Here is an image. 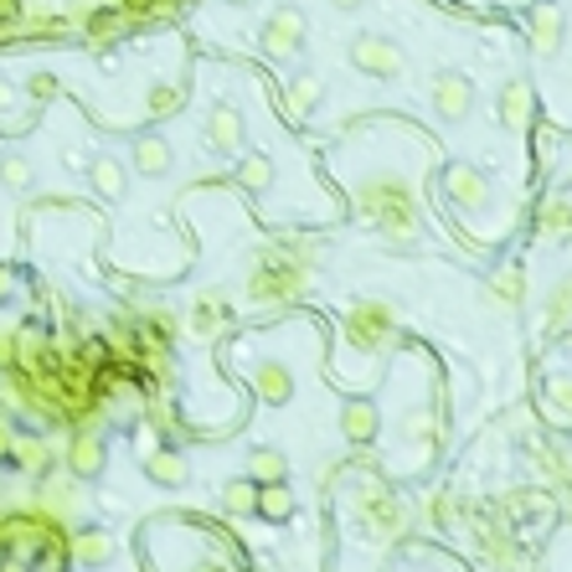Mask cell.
Instances as JSON below:
<instances>
[{"label": "cell", "mask_w": 572, "mask_h": 572, "mask_svg": "<svg viewBox=\"0 0 572 572\" xmlns=\"http://www.w3.org/2000/svg\"><path fill=\"white\" fill-rule=\"evenodd\" d=\"M26 93H32V103H52L57 99V78L52 72H32L26 78Z\"/></svg>", "instance_id": "cell-37"}, {"label": "cell", "mask_w": 572, "mask_h": 572, "mask_svg": "<svg viewBox=\"0 0 572 572\" xmlns=\"http://www.w3.org/2000/svg\"><path fill=\"white\" fill-rule=\"evenodd\" d=\"M186 93L181 83H170V78H160V83H150V93H145V114L150 119H170V114H181L186 109Z\"/></svg>", "instance_id": "cell-32"}, {"label": "cell", "mask_w": 572, "mask_h": 572, "mask_svg": "<svg viewBox=\"0 0 572 572\" xmlns=\"http://www.w3.org/2000/svg\"><path fill=\"white\" fill-rule=\"evenodd\" d=\"M227 5H253V0H227Z\"/></svg>", "instance_id": "cell-44"}, {"label": "cell", "mask_w": 572, "mask_h": 572, "mask_svg": "<svg viewBox=\"0 0 572 572\" xmlns=\"http://www.w3.org/2000/svg\"><path fill=\"white\" fill-rule=\"evenodd\" d=\"M233 181L243 186L248 197H263V191H273V160H269V155H258V150L237 155V170H233Z\"/></svg>", "instance_id": "cell-29"}, {"label": "cell", "mask_w": 572, "mask_h": 572, "mask_svg": "<svg viewBox=\"0 0 572 572\" xmlns=\"http://www.w3.org/2000/svg\"><path fill=\"white\" fill-rule=\"evenodd\" d=\"M248 480H253V485H279V480H289L284 449H273V444H258V449H248Z\"/></svg>", "instance_id": "cell-30"}, {"label": "cell", "mask_w": 572, "mask_h": 572, "mask_svg": "<svg viewBox=\"0 0 572 572\" xmlns=\"http://www.w3.org/2000/svg\"><path fill=\"white\" fill-rule=\"evenodd\" d=\"M88 181H93V191H99L103 202H119L124 186H130V170H124V160H114V155H99V160L88 166Z\"/></svg>", "instance_id": "cell-31"}, {"label": "cell", "mask_w": 572, "mask_h": 572, "mask_svg": "<svg viewBox=\"0 0 572 572\" xmlns=\"http://www.w3.org/2000/svg\"><path fill=\"white\" fill-rule=\"evenodd\" d=\"M397 340H403V325H397L392 300H356L351 310L340 315V351L367 361V382H377V371L388 367V356L397 351Z\"/></svg>", "instance_id": "cell-4"}, {"label": "cell", "mask_w": 572, "mask_h": 572, "mask_svg": "<svg viewBox=\"0 0 572 572\" xmlns=\"http://www.w3.org/2000/svg\"><path fill=\"white\" fill-rule=\"evenodd\" d=\"M32 181H36V170H32V160H26V155H16V150H5L0 155V186H5V191H32Z\"/></svg>", "instance_id": "cell-36"}, {"label": "cell", "mask_w": 572, "mask_h": 572, "mask_svg": "<svg viewBox=\"0 0 572 572\" xmlns=\"http://www.w3.org/2000/svg\"><path fill=\"white\" fill-rule=\"evenodd\" d=\"M202 145L217 155V160H233V155H243V145H248V124H243V109H237V103H217V109L206 114Z\"/></svg>", "instance_id": "cell-12"}, {"label": "cell", "mask_w": 572, "mask_h": 572, "mask_svg": "<svg viewBox=\"0 0 572 572\" xmlns=\"http://www.w3.org/2000/svg\"><path fill=\"white\" fill-rule=\"evenodd\" d=\"M568 243H572V222H568Z\"/></svg>", "instance_id": "cell-45"}, {"label": "cell", "mask_w": 572, "mask_h": 572, "mask_svg": "<svg viewBox=\"0 0 572 572\" xmlns=\"http://www.w3.org/2000/svg\"><path fill=\"white\" fill-rule=\"evenodd\" d=\"M501 516L511 526H521V521H552L557 516V501H552V490H511V495H501Z\"/></svg>", "instance_id": "cell-21"}, {"label": "cell", "mask_w": 572, "mask_h": 572, "mask_svg": "<svg viewBox=\"0 0 572 572\" xmlns=\"http://www.w3.org/2000/svg\"><path fill=\"white\" fill-rule=\"evenodd\" d=\"M103 464H109V444H103L99 428H72L68 444H63V470L78 480V485H88V480H99Z\"/></svg>", "instance_id": "cell-11"}, {"label": "cell", "mask_w": 572, "mask_h": 572, "mask_svg": "<svg viewBox=\"0 0 572 572\" xmlns=\"http://www.w3.org/2000/svg\"><path fill=\"white\" fill-rule=\"evenodd\" d=\"M119 557L114 531L103 526H68V568L72 572H103Z\"/></svg>", "instance_id": "cell-9"}, {"label": "cell", "mask_w": 572, "mask_h": 572, "mask_svg": "<svg viewBox=\"0 0 572 572\" xmlns=\"http://www.w3.org/2000/svg\"><path fill=\"white\" fill-rule=\"evenodd\" d=\"M78 26H83V42L93 52H109L114 42H124V36L135 32V26L119 16L114 5H93V11H83V21H78Z\"/></svg>", "instance_id": "cell-22"}, {"label": "cell", "mask_w": 572, "mask_h": 572, "mask_svg": "<svg viewBox=\"0 0 572 572\" xmlns=\"http://www.w3.org/2000/svg\"><path fill=\"white\" fill-rule=\"evenodd\" d=\"M541 336L547 340H562L572 336V273H562L547 294V310H541Z\"/></svg>", "instance_id": "cell-24"}, {"label": "cell", "mask_w": 572, "mask_h": 572, "mask_svg": "<svg viewBox=\"0 0 572 572\" xmlns=\"http://www.w3.org/2000/svg\"><path fill=\"white\" fill-rule=\"evenodd\" d=\"M541 403H547L552 423H572V371H552V377H547Z\"/></svg>", "instance_id": "cell-33"}, {"label": "cell", "mask_w": 572, "mask_h": 572, "mask_svg": "<svg viewBox=\"0 0 572 572\" xmlns=\"http://www.w3.org/2000/svg\"><path fill=\"white\" fill-rule=\"evenodd\" d=\"M438 191H444V202L455 206L459 217H480V212H490V206H495V186H490V176L480 166H464V160L444 166V176H438Z\"/></svg>", "instance_id": "cell-5"}, {"label": "cell", "mask_w": 572, "mask_h": 572, "mask_svg": "<svg viewBox=\"0 0 572 572\" xmlns=\"http://www.w3.org/2000/svg\"><path fill=\"white\" fill-rule=\"evenodd\" d=\"M233 325H237V310H233V294H227V289H202V294L191 300V330L202 340L233 336Z\"/></svg>", "instance_id": "cell-16"}, {"label": "cell", "mask_w": 572, "mask_h": 572, "mask_svg": "<svg viewBox=\"0 0 572 572\" xmlns=\"http://www.w3.org/2000/svg\"><path fill=\"white\" fill-rule=\"evenodd\" d=\"M428 99H434V114L444 119V124H464V119L474 114V83H470V72H455V68L434 72Z\"/></svg>", "instance_id": "cell-10"}, {"label": "cell", "mask_w": 572, "mask_h": 572, "mask_svg": "<svg viewBox=\"0 0 572 572\" xmlns=\"http://www.w3.org/2000/svg\"><path fill=\"white\" fill-rule=\"evenodd\" d=\"M0 572H26V562H16V557H0Z\"/></svg>", "instance_id": "cell-42"}, {"label": "cell", "mask_w": 572, "mask_h": 572, "mask_svg": "<svg viewBox=\"0 0 572 572\" xmlns=\"http://www.w3.org/2000/svg\"><path fill=\"white\" fill-rule=\"evenodd\" d=\"M340 438L351 444V449H361V444H377L382 438V403H371V397H346L340 403Z\"/></svg>", "instance_id": "cell-18"}, {"label": "cell", "mask_w": 572, "mask_h": 572, "mask_svg": "<svg viewBox=\"0 0 572 572\" xmlns=\"http://www.w3.org/2000/svg\"><path fill=\"white\" fill-rule=\"evenodd\" d=\"M351 63L361 72H367V78H403V47H397V42H392V36H382V32H361L351 42Z\"/></svg>", "instance_id": "cell-13"}, {"label": "cell", "mask_w": 572, "mask_h": 572, "mask_svg": "<svg viewBox=\"0 0 572 572\" xmlns=\"http://www.w3.org/2000/svg\"><path fill=\"white\" fill-rule=\"evenodd\" d=\"M130 166L155 181V176H166V170L176 166V150H170V139L160 135V130H145V135H135V145H130Z\"/></svg>", "instance_id": "cell-23"}, {"label": "cell", "mask_w": 572, "mask_h": 572, "mask_svg": "<svg viewBox=\"0 0 572 572\" xmlns=\"http://www.w3.org/2000/svg\"><path fill=\"white\" fill-rule=\"evenodd\" d=\"M11 289H16V273H11L5 263H0V304L11 300Z\"/></svg>", "instance_id": "cell-40"}, {"label": "cell", "mask_w": 572, "mask_h": 572, "mask_svg": "<svg viewBox=\"0 0 572 572\" xmlns=\"http://www.w3.org/2000/svg\"><path fill=\"white\" fill-rule=\"evenodd\" d=\"M11 103H16V88H11L5 78H0V109H11Z\"/></svg>", "instance_id": "cell-41"}, {"label": "cell", "mask_w": 572, "mask_h": 572, "mask_svg": "<svg viewBox=\"0 0 572 572\" xmlns=\"http://www.w3.org/2000/svg\"><path fill=\"white\" fill-rule=\"evenodd\" d=\"M11 434H16V428H11V418L0 413V464H5V455H11Z\"/></svg>", "instance_id": "cell-39"}, {"label": "cell", "mask_w": 572, "mask_h": 572, "mask_svg": "<svg viewBox=\"0 0 572 572\" xmlns=\"http://www.w3.org/2000/svg\"><path fill=\"white\" fill-rule=\"evenodd\" d=\"M145 480L160 490H181L191 485V459H186V449H176V444H160V449H150V459H145Z\"/></svg>", "instance_id": "cell-20"}, {"label": "cell", "mask_w": 572, "mask_h": 572, "mask_svg": "<svg viewBox=\"0 0 572 572\" xmlns=\"http://www.w3.org/2000/svg\"><path fill=\"white\" fill-rule=\"evenodd\" d=\"M253 505H258V485H253L248 474H237V480L222 485V511H227V516L243 521V516H253Z\"/></svg>", "instance_id": "cell-34"}, {"label": "cell", "mask_w": 572, "mask_h": 572, "mask_svg": "<svg viewBox=\"0 0 572 572\" xmlns=\"http://www.w3.org/2000/svg\"><path fill=\"white\" fill-rule=\"evenodd\" d=\"M243 382H248L253 403H263V407L294 403V367L279 361V356H253L248 367H243Z\"/></svg>", "instance_id": "cell-7"}, {"label": "cell", "mask_w": 572, "mask_h": 572, "mask_svg": "<svg viewBox=\"0 0 572 572\" xmlns=\"http://www.w3.org/2000/svg\"><path fill=\"white\" fill-rule=\"evenodd\" d=\"M568 222H572V191H557L537 206V237L547 243H568Z\"/></svg>", "instance_id": "cell-28"}, {"label": "cell", "mask_w": 572, "mask_h": 572, "mask_svg": "<svg viewBox=\"0 0 572 572\" xmlns=\"http://www.w3.org/2000/svg\"><path fill=\"white\" fill-rule=\"evenodd\" d=\"M321 99H325V88H321L315 72H294V78L284 83V114L289 119H310L315 109H321Z\"/></svg>", "instance_id": "cell-26"}, {"label": "cell", "mask_w": 572, "mask_h": 572, "mask_svg": "<svg viewBox=\"0 0 572 572\" xmlns=\"http://www.w3.org/2000/svg\"><path fill=\"white\" fill-rule=\"evenodd\" d=\"M562 42H568V11L557 0H531L526 11V47L537 57H562Z\"/></svg>", "instance_id": "cell-8"}, {"label": "cell", "mask_w": 572, "mask_h": 572, "mask_svg": "<svg viewBox=\"0 0 572 572\" xmlns=\"http://www.w3.org/2000/svg\"><path fill=\"white\" fill-rule=\"evenodd\" d=\"M356 474H361L356 485L340 480V485H346L340 505H346V516H351V526L361 531V541H367L371 552H392V547L407 541V531H413V511H407V501L388 485L382 470H356Z\"/></svg>", "instance_id": "cell-3"}, {"label": "cell", "mask_w": 572, "mask_h": 572, "mask_svg": "<svg viewBox=\"0 0 572 572\" xmlns=\"http://www.w3.org/2000/svg\"><path fill=\"white\" fill-rule=\"evenodd\" d=\"M5 464L21 470V474L52 470V444L42 434H11V455H5Z\"/></svg>", "instance_id": "cell-25"}, {"label": "cell", "mask_w": 572, "mask_h": 572, "mask_svg": "<svg viewBox=\"0 0 572 572\" xmlns=\"http://www.w3.org/2000/svg\"><path fill=\"white\" fill-rule=\"evenodd\" d=\"M351 212L367 227L382 233V243L392 248H413L423 237V202L418 181L407 170H367L351 181Z\"/></svg>", "instance_id": "cell-2"}, {"label": "cell", "mask_w": 572, "mask_h": 572, "mask_svg": "<svg viewBox=\"0 0 572 572\" xmlns=\"http://www.w3.org/2000/svg\"><path fill=\"white\" fill-rule=\"evenodd\" d=\"M485 294H490V304L495 310H505V315H516L526 304V269L511 258V263H495L490 269V279H485Z\"/></svg>", "instance_id": "cell-19"}, {"label": "cell", "mask_w": 572, "mask_h": 572, "mask_svg": "<svg viewBox=\"0 0 572 572\" xmlns=\"http://www.w3.org/2000/svg\"><path fill=\"white\" fill-rule=\"evenodd\" d=\"M42 485H36L32 501L47 511V516H57L63 526H78V511H83V501H78V480H72L68 470H42L36 474Z\"/></svg>", "instance_id": "cell-17"}, {"label": "cell", "mask_w": 572, "mask_h": 572, "mask_svg": "<svg viewBox=\"0 0 572 572\" xmlns=\"http://www.w3.org/2000/svg\"><path fill=\"white\" fill-rule=\"evenodd\" d=\"M531 474L541 480V490H552V501H568L572 505V444L562 438H531Z\"/></svg>", "instance_id": "cell-6"}, {"label": "cell", "mask_w": 572, "mask_h": 572, "mask_svg": "<svg viewBox=\"0 0 572 572\" xmlns=\"http://www.w3.org/2000/svg\"><path fill=\"white\" fill-rule=\"evenodd\" d=\"M336 11H356V5H367V0H330Z\"/></svg>", "instance_id": "cell-43"}, {"label": "cell", "mask_w": 572, "mask_h": 572, "mask_svg": "<svg viewBox=\"0 0 572 572\" xmlns=\"http://www.w3.org/2000/svg\"><path fill=\"white\" fill-rule=\"evenodd\" d=\"M526 135H531V160H537V170L547 176V170L557 166L562 139H557V130H552V124H541V119H531V130H526Z\"/></svg>", "instance_id": "cell-35"}, {"label": "cell", "mask_w": 572, "mask_h": 572, "mask_svg": "<svg viewBox=\"0 0 572 572\" xmlns=\"http://www.w3.org/2000/svg\"><path fill=\"white\" fill-rule=\"evenodd\" d=\"M16 367V325H0V371Z\"/></svg>", "instance_id": "cell-38"}, {"label": "cell", "mask_w": 572, "mask_h": 572, "mask_svg": "<svg viewBox=\"0 0 572 572\" xmlns=\"http://www.w3.org/2000/svg\"><path fill=\"white\" fill-rule=\"evenodd\" d=\"M495 119H501L505 135H526L531 119H537V88L526 83V78H505L495 88Z\"/></svg>", "instance_id": "cell-14"}, {"label": "cell", "mask_w": 572, "mask_h": 572, "mask_svg": "<svg viewBox=\"0 0 572 572\" xmlns=\"http://www.w3.org/2000/svg\"><path fill=\"white\" fill-rule=\"evenodd\" d=\"M325 258L321 237H300L289 233L269 248H258V258L248 263V279H243V294H248L253 310H279V304H294L315 289V269Z\"/></svg>", "instance_id": "cell-1"}, {"label": "cell", "mask_w": 572, "mask_h": 572, "mask_svg": "<svg viewBox=\"0 0 572 572\" xmlns=\"http://www.w3.org/2000/svg\"><path fill=\"white\" fill-rule=\"evenodd\" d=\"M304 32H310V21H304L300 5H273L269 21H263V52L279 57V63H289L304 47Z\"/></svg>", "instance_id": "cell-15"}, {"label": "cell", "mask_w": 572, "mask_h": 572, "mask_svg": "<svg viewBox=\"0 0 572 572\" xmlns=\"http://www.w3.org/2000/svg\"><path fill=\"white\" fill-rule=\"evenodd\" d=\"M294 511H300V495L289 490V480H279V485H258V505H253V516L284 526V521H294Z\"/></svg>", "instance_id": "cell-27"}]
</instances>
